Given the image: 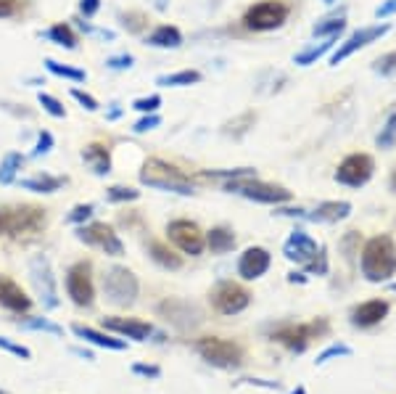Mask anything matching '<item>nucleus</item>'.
<instances>
[{
	"label": "nucleus",
	"mask_w": 396,
	"mask_h": 394,
	"mask_svg": "<svg viewBox=\"0 0 396 394\" xmlns=\"http://www.w3.org/2000/svg\"><path fill=\"white\" fill-rule=\"evenodd\" d=\"M283 252H286V257L291 262L304 265L309 272H325L323 252H320V246L314 244L304 230H294L291 238L286 241V246H283Z\"/></svg>",
	"instance_id": "6"
},
{
	"label": "nucleus",
	"mask_w": 396,
	"mask_h": 394,
	"mask_svg": "<svg viewBox=\"0 0 396 394\" xmlns=\"http://www.w3.org/2000/svg\"><path fill=\"white\" fill-rule=\"evenodd\" d=\"M288 14H291V9L283 0H262L243 14V27L251 32H269V29L283 27Z\"/></svg>",
	"instance_id": "5"
},
{
	"label": "nucleus",
	"mask_w": 396,
	"mask_h": 394,
	"mask_svg": "<svg viewBox=\"0 0 396 394\" xmlns=\"http://www.w3.org/2000/svg\"><path fill=\"white\" fill-rule=\"evenodd\" d=\"M351 215V204L349 201H325L320 207L314 209L312 220H320V223H338V220H346Z\"/></svg>",
	"instance_id": "21"
},
{
	"label": "nucleus",
	"mask_w": 396,
	"mask_h": 394,
	"mask_svg": "<svg viewBox=\"0 0 396 394\" xmlns=\"http://www.w3.org/2000/svg\"><path fill=\"white\" fill-rule=\"evenodd\" d=\"M251 124H254V114H243V117H238V119H235V122H228L225 124V132H228V135H243V132L249 130Z\"/></svg>",
	"instance_id": "38"
},
{
	"label": "nucleus",
	"mask_w": 396,
	"mask_h": 394,
	"mask_svg": "<svg viewBox=\"0 0 396 394\" xmlns=\"http://www.w3.org/2000/svg\"><path fill=\"white\" fill-rule=\"evenodd\" d=\"M98 9H101V0H80V14H82L85 19L95 16Z\"/></svg>",
	"instance_id": "48"
},
{
	"label": "nucleus",
	"mask_w": 396,
	"mask_h": 394,
	"mask_svg": "<svg viewBox=\"0 0 396 394\" xmlns=\"http://www.w3.org/2000/svg\"><path fill=\"white\" fill-rule=\"evenodd\" d=\"M92 204H80V207L72 209V215H69V223H82V220H87V217L92 215Z\"/></svg>",
	"instance_id": "46"
},
{
	"label": "nucleus",
	"mask_w": 396,
	"mask_h": 394,
	"mask_svg": "<svg viewBox=\"0 0 396 394\" xmlns=\"http://www.w3.org/2000/svg\"><path fill=\"white\" fill-rule=\"evenodd\" d=\"M64 186V178H53V175H35V178L21 180V188L35 191V193H53Z\"/></svg>",
	"instance_id": "27"
},
{
	"label": "nucleus",
	"mask_w": 396,
	"mask_h": 394,
	"mask_svg": "<svg viewBox=\"0 0 396 394\" xmlns=\"http://www.w3.org/2000/svg\"><path fill=\"white\" fill-rule=\"evenodd\" d=\"M53 149V135L48 130H43L40 135H37V143H35V156H40V154H48V151Z\"/></svg>",
	"instance_id": "42"
},
{
	"label": "nucleus",
	"mask_w": 396,
	"mask_h": 394,
	"mask_svg": "<svg viewBox=\"0 0 396 394\" xmlns=\"http://www.w3.org/2000/svg\"><path fill=\"white\" fill-rule=\"evenodd\" d=\"M148 43L154 48H180L183 35H180V29L172 27V24H161V27H156L148 35Z\"/></svg>",
	"instance_id": "24"
},
{
	"label": "nucleus",
	"mask_w": 396,
	"mask_h": 394,
	"mask_svg": "<svg viewBox=\"0 0 396 394\" xmlns=\"http://www.w3.org/2000/svg\"><path fill=\"white\" fill-rule=\"evenodd\" d=\"M0 304L11 312H27L32 307V299L27 297V291L11 278L0 275Z\"/></svg>",
	"instance_id": "17"
},
{
	"label": "nucleus",
	"mask_w": 396,
	"mask_h": 394,
	"mask_svg": "<svg viewBox=\"0 0 396 394\" xmlns=\"http://www.w3.org/2000/svg\"><path fill=\"white\" fill-rule=\"evenodd\" d=\"M206 246L212 249L214 254H228L232 252V246H235V235H232L230 228H212L209 233H206Z\"/></svg>",
	"instance_id": "23"
},
{
	"label": "nucleus",
	"mask_w": 396,
	"mask_h": 394,
	"mask_svg": "<svg viewBox=\"0 0 396 394\" xmlns=\"http://www.w3.org/2000/svg\"><path fill=\"white\" fill-rule=\"evenodd\" d=\"M343 27H346V19H343V16H333V19L317 21L314 29H312V35L314 38H331V35L343 32Z\"/></svg>",
	"instance_id": "33"
},
{
	"label": "nucleus",
	"mask_w": 396,
	"mask_h": 394,
	"mask_svg": "<svg viewBox=\"0 0 396 394\" xmlns=\"http://www.w3.org/2000/svg\"><path fill=\"white\" fill-rule=\"evenodd\" d=\"M0 347L9 349V352H14V355H18V357H24V360H29V357H32V352H29L27 347H18V344H11V341H6V339H0Z\"/></svg>",
	"instance_id": "50"
},
{
	"label": "nucleus",
	"mask_w": 396,
	"mask_h": 394,
	"mask_svg": "<svg viewBox=\"0 0 396 394\" xmlns=\"http://www.w3.org/2000/svg\"><path fill=\"white\" fill-rule=\"evenodd\" d=\"M46 38L50 40V43H55V46H61V48H69V50H74L77 48V32H74L66 21H58V24H53V27L48 29L46 32Z\"/></svg>",
	"instance_id": "25"
},
{
	"label": "nucleus",
	"mask_w": 396,
	"mask_h": 394,
	"mask_svg": "<svg viewBox=\"0 0 396 394\" xmlns=\"http://www.w3.org/2000/svg\"><path fill=\"white\" fill-rule=\"evenodd\" d=\"M341 355H351V349H349V347H343V344H333V347H331V349H325L323 355L317 357L314 363H317V366H323V363H328L331 357H341Z\"/></svg>",
	"instance_id": "41"
},
{
	"label": "nucleus",
	"mask_w": 396,
	"mask_h": 394,
	"mask_svg": "<svg viewBox=\"0 0 396 394\" xmlns=\"http://www.w3.org/2000/svg\"><path fill=\"white\" fill-rule=\"evenodd\" d=\"M166 233H169V241H172L180 252L191 254V257H198V254L203 252V246H206L203 230L196 225V223H191V220H175V223H169Z\"/></svg>",
	"instance_id": "11"
},
{
	"label": "nucleus",
	"mask_w": 396,
	"mask_h": 394,
	"mask_svg": "<svg viewBox=\"0 0 396 394\" xmlns=\"http://www.w3.org/2000/svg\"><path fill=\"white\" fill-rule=\"evenodd\" d=\"M48 223L46 209L35 204L0 207V235H27L43 230Z\"/></svg>",
	"instance_id": "3"
},
{
	"label": "nucleus",
	"mask_w": 396,
	"mask_h": 394,
	"mask_svg": "<svg viewBox=\"0 0 396 394\" xmlns=\"http://www.w3.org/2000/svg\"><path fill=\"white\" fill-rule=\"evenodd\" d=\"M161 124V117L159 114H148V117H143L140 122H135V127L132 130L135 132H146V130H154V127H159Z\"/></svg>",
	"instance_id": "43"
},
{
	"label": "nucleus",
	"mask_w": 396,
	"mask_h": 394,
	"mask_svg": "<svg viewBox=\"0 0 396 394\" xmlns=\"http://www.w3.org/2000/svg\"><path fill=\"white\" fill-rule=\"evenodd\" d=\"M336 40H338V35H331V38H325L323 43H320V46H309V48H306V50H301V53H296L294 61H296V64H299V66H309V64H314L317 58L325 56V53L331 50L333 43H336Z\"/></svg>",
	"instance_id": "28"
},
{
	"label": "nucleus",
	"mask_w": 396,
	"mask_h": 394,
	"mask_svg": "<svg viewBox=\"0 0 396 394\" xmlns=\"http://www.w3.org/2000/svg\"><path fill=\"white\" fill-rule=\"evenodd\" d=\"M103 291L114 304H129L138 297V278L127 267H111L103 275Z\"/></svg>",
	"instance_id": "8"
},
{
	"label": "nucleus",
	"mask_w": 396,
	"mask_h": 394,
	"mask_svg": "<svg viewBox=\"0 0 396 394\" xmlns=\"http://www.w3.org/2000/svg\"><path fill=\"white\" fill-rule=\"evenodd\" d=\"M325 3H336V0H325Z\"/></svg>",
	"instance_id": "55"
},
{
	"label": "nucleus",
	"mask_w": 396,
	"mask_h": 394,
	"mask_svg": "<svg viewBox=\"0 0 396 394\" xmlns=\"http://www.w3.org/2000/svg\"><path fill=\"white\" fill-rule=\"evenodd\" d=\"M212 304L222 315H238L251 304V294L240 283L225 281L212 291Z\"/></svg>",
	"instance_id": "10"
},
{
	"label": "nucleus",
	"mask_w": 396,
	"mask_h": 394,
	"mask_svg": "<svg viewBox=\"0 0 396 394\" xmlns=\"http://www.w3.org/2000/svg\"><path fill=\"white\" fill-rule=\"evenodd\" d=\"M362 272L373 283L388 281L396 272V244L391 235H375L362 249Z\"/></svg>",
	"instance_id": "1"
},
{
	"label": "nucleus",
	"mask_w": 396,
	"mask_h": 394,
	"mask_svg": "<svg viewBox=\"0 0 396 394\" xmlns=\"http://www.w3.org/2000/svg\"><path fill=\"white\" fill-rule=\"evenodd\" d=\"M325 329H328L325 320H320V323H288L283 329H277L275 334H272V339L280 341L283 347L301 352V349H306V344H309L317 334H323Z\"/></svg>",
	"instance_id": "13"
},
{
	"label": "nucleus",
	"mask_w": 396,
	"mask_h": 394,
	"mask_svg": "<svg viewBox=\"0 0 396 394\" xmlns=\"http://www.w3.org/2000/svg\"><path fill=\"white\" fill-rule=\"evenodd\" d=\"M388 315V302L386 299H370L360 307L351 310V323L360 326V329H370V326H378L380 320Z\"/></svg>",
	"instance_id": "18"
},
{
	"label": "nucleus",
	"mask_w": 396,
	"mask_h": 394,
	"mask_svg": "<svg viewBox=\"0 0 396 394\" xmlns=\"http://www.w3.org/2000/svg\"><path fill=\"white\" fill-rule=\"evenodd\" d=\"M294 394H306V389H304V386H299V389H296Z\"/></svg>",
	"instance_id": "54"
},
{
	"label": "nucleus",
	"mask_w": 396,
	"mask_h": 394,
	"mask_svg": "<svg viewBox=\"0 0 396 394\" xmlns=\"http://www.w3.org/2000/svg\"><path fill=\"white\" fill-rule=\"evenodd\" d=\"M72 98H74V101H77L80 106H82V109H87V112H98V101H95V98H92L90 93H85V90H77V87H74V90H72Z\"/></svg>",
	"instance_id": "40"
},
{
	"label": "nucleus",
	"mask_w": 396,
	"mask_h": 394,
	"mask_svg": "<svg viewBox=\"0 0 396 394\" xmlns=\"http://www.w3.org/2000/svg\"><path fill=\"white\" fill-rule=\"evenodd\" d=\"M46 69L50 72V75L64 77V80H74V82H85V80H87V75H85V69H74V66L58 64L55 58H46Z\"/></svg>",
	"instance_id": "31"
},
{
	"label": "nucleus",
	"mask_w": 396,
	"mask_h": 394,
	"mask_svg": "<svg viewBox=\"0 0 396 394\" xmlns=\"http://www.w3.org/2000/svg\"><path fill=\"white\" fill-rule=\"evenodd\" d=\"M156 82L164 85V87H185V85L201 82V72H196V69H183V72H175V75L159 77Z\"/></svg>",
	"instance_id": "30"
},
{
	"label": "nucleus",
	"mask_w": 396,
	"mask_h": 394,
	"mask_svg": "<svg viewBox=\"0 0 396 394\" xmlns=\"http://www.w3.org/2000/svg\"><path fill=\"white\" fill-rule=\"evenodd\" d=\"M66 294L72 297L74 304L90 307L92 297H95L90 262H74L72 267H69V272H66Z\"/></svg>",
	"instance_id": "9"
},
{
	"label": "nucleus",
	"mask_w": 396,
	"mask_h": 394,
	"mask_svg": "<svg viewBox=\"0 0 396 394\" xmlns=\"http://www.w3.org/2000/svg\"><path fill=\"white\" fill-rule=\"evenodd\" d=\"M103 326L127 339H138V341L148 339L151 336V331H154L151 329V323H143V320H135V318H103Z\"/></svg>",
	"instance_id": "19"
},
{
	"label": "nucleus",
	"mask_w": 396,
	"mask_h": 394,
	"mask_svg": "<svg viewBox=\"0 0 396 394\" xmlns=\"http://www.w3.org/2000/svg\"><path fill=\"white\" fill-rule=\"evenodd\" d=\"M37 101H40V106H43V109H46L50 117H55V119H64V117H66V109L61 106V101H58V98H53V95L40 93V95H37Z\"/></svg>",
	"instance_id": "36"
},
{
	"label": "nucleus",
	"mask_w": 396,
	"mask_h": 394,
	"mask_svg": "<svg viewBox=\"0 0 396 394\" xmlns=\"http://www.w3.org/2000/svg\"><path fill=\"white\" fill-rule=\"evenodd\" d=\"M373 169H375L373 156H368V154H351V156H346V159L338 164L336 180L349 188H360L373 178Z\"/></svg>",
	"instance_id": "12"
},
{
	"label": "nucleus",
	"mask_w": 396,
	"mask_h": 394,
	"mask_svg": "<svg viewBox=\"0 0 396 394\" xmlns=\"http://www.w3.org/2000/svg\"><path fill=\"white\" fill-rule=\"evenodd\" d=\"M77 238L85 241L90 246H98L111 257H122L124 254V244L119 241V235L114 233V228L106 225V223H90V225H82L77 230Z\"/></svg>",
	"instance_id": "14"
},
{
	"label": "nucleus",
	"mask_w": 396,
	"mask_h": 394,
	"mask_svg": "<svg viewBox=\"0 0 396 394\" xmlns=\"http://www.w3.org/2000/svg\"><path fill=\"white\" fill-rule=\"evenodd\" d=\"M151 260L156 265H161V267H166V270H180V267H183V257H180L175 249H169L166 244H161V241H154V244H151Z\"/></svg>",
	"instance_id": "22"
},
{
	"label": "nucleus",
	"mask_w": 396,
	"mask_h": 394,
	"mask_svg": "<svg viewBox=\"0 0 396 394\" xmlns=\"http://www.w3.org/2000/svg\"><path fill=\"white\" fill-rule=\"evenodd\" d=\"M106 196H109V201H135V198L140 196V191L127 188V186H111Z\"/></svg>",
	"instance_id": "37"
},
{
	"label": "nucleus",
	"mask_w": 396,
	"mask_h": 394,
	"mask_svg": "<svg viewBox=\"0 0 396 394\" xmlns=\"http://www.w3.org/2000/svg\"><path fill=\"white\" fill-rule=\"evenodd\" d=\"M375 69H378V72H383V75H388V72H394V69H396V50H394V53H388V56L380 58Z\"/></svg>",
	"instance_id": "49"
},
{
	"label": "nucleus",
	"mask_w": 396,
	"mask_h": 394,
	"mask_svg": "<svg viewBox=\"0 0 396 394\" xmlns=\"http://www.w3.org/2000/svg\"><path fill=\"white\" fill-rule=\"evenodd\" d=\"M32 270H35V281L37 286L43 289L46 286V294H48V304L53 307L55 304V291H53V275H50V267H48V260H43V257H37L35 262H32Z\"/></svg>",
	"instance_id": "26"
},
{
	"label": "nucleus",
	"mask_w": 396,
	"mask_h": 394,
	"mask_svg": "<svg viewBox=\"0 0 396 394\" xmlns=\"http://www.w3.org/2000/svg\"><path fill=\"white\" fill-rule=\"evenodd\" d=\"M388 29H391L388 24H375V27H362V29H357V32H354V35H351V38L346 40V43H343V46L336 50V53H333L331 64L338 66L343 58H349L354 50H360V48L370 46V43H375L378 38H383Z\"/></svg>",
	"instance_id": "15"
},
{
	"label": "nucleus",
	"mask_w": 396,
	"mask_h": 394,
	"mask_svg": "<svg viewBox=\"0 0 396 394\" xmlns=\"http://www.w3.org/2000/svg\"><path fill=\"white\" fill-rule=\"evenodd\" d=\"M21 167H24V156H21V154H9L6 159L0 161V183H3V186L14 183V180H16V172Z\"/></svg>",
	"instance_id": "32"
},
{
	"label": "nucleus",
	"mask_w": 396,
	"mask_h": 394,
	"mask_svg": "<svg viewBox=\"0 0 396 394\" xmlns=\"http://www.w3.org/2000/svg\"><path fill=\"white\" fill-rule=\"evenodd\" d=\"M161 106V95H146V98H138L132 109H138L143 114H156V109Z\"/></svg>",
	"instance_id": "39"
},
{
	"label": "nucleus",
	"mask_w": 396,
	"mask_h": 394,
	"mask_svg": "<svg viewBox=\"0 0 396 394\" xmlns=\"http://www.w3.org/2000/svg\"><path fill=\"white\" fill-rule=\"evenodd\" d=\"M269 262H272V257H269L267 249L249 246L238 260V275L243 281H257V278H262L269 270Z\"/></svg>",
	"instance_id": "16"
},
{
	"label": "nucleus",
	"mask_w": 396,
	"mask_h": 394,
	"mask_svg": "<svg viewBox=\"0 0 396 394\" xmlns=\"http://www.w3.org/2000/svg\"><path fill=\"white\" fill-rule=\"evenodd\" d=\"M122 24H124V29H127V32H135V35H140V32H146V29H148L151 19H148L143 11H127V14H122Z\"/></svg>",
	"instance_id": "34"
},
{
	"label": "nucleus",
	"mask_w": 396,
	"mask_h": 394,
	"mask_svg": "<svg viewBox=\"0 0 396 394\" xmlns=\"http://www.w3.org/2000/svg\"><path fill=\"white\" fill-rule=\"evenodd\" d=\"M394 135H396V114H391V119L386 124V132L378 135V146H391L394 143Z\"/></svg>",
	"instance_id": "45"
},
{
	"label": "nucleus",
	"mask_w": 396,
	"mask_h": 394,
	"mask_svg": "<svg viewBox=\"0 0 396 394\" xmlns=\"http://www.w3.org/2000/svg\"><path fill=\"white\" fill-rule=\"evenodd\" d=\"M225 191L230 193H240V196L251 198V201H262V204H286L291 201V191H286L283 186H272V183H262L257 180V175L251 178H235L225 183Z\"/></svg>",
	"instance_id": "4"
},
{
	"label": "nucleus",
	"mask_w": 396,
	"mask_h": 394,
	"mask_svg": "<svg viewBox=\"0 0 396 394\" xmlns=\"http://www.w3.org/2000/svg\"><path fill=\"white\" fill-rule=\"evenodd\" d=\"M140 183L148 188H159V191H172V193H183L191 196L193 193V180L185 175L183 169H177L175 164L151 156L143 161L140 167Z\"/></svg>",
	"instance_id": "2"
},
{
	"label": "nucleus",
	"mask_w": 396,
	"mask_h": 394,
	"mask_svg": "<svg viewBox=\"0 0 396 394\" xmlns=\"http://www.w3.org/2000/svg\"><path fill=\"white\" fill-rule=\"evenodd\" d=\"M391 188H394V193H396V169H394V175H391Z\"/></svg>",
	"instance_id": "53"
},
{
	"label": "nucleus",
	"mask_w": 396,
	"mask_h": 394,
	"mask_svg": "<svg viewBox=\"0 0 396 394\" xmlns=\"http://www.w3.org/2000/svg\"><path fill=\"white\" fill-rule=\"evenodd\" d=\"M74 334H77V336H82V339H87V341H92V344H98V347L124 349V341H119V339H111V336H106V334H101V331L87 329V326H74Z\"/></svg>",
	"instance_id": "29"
},
{
	"label": "nucleus",
	"mask_w": 396,
	"mask_h": 394,
	"mask_svg": "<svg viewBox=\"0 0 396 394\" xmlns=\"http://www.w3.org/2000/svg\"><path fill=\"white\" fill-rule=\"evenodd\" d=\"M82 159L95 175H109L111 172V154L103 143H87L82 149Z\"/></svg>",
	"instance_id": "20"
},
{
	"label": "nucleus",
	"mask_w": 396,
	"mask_h": 394,
	"mask_svg": "<svg viewBox=\"0 0 396 394\" xmlns=\"http://www.w3.org/2000/svg\"><path fill=\"white\" fill-rule=\"evenodd\" d=\"M132 371H135V373H143V376H154V378H156V376L161 373V371H159L156 366H135Z\"/></svg>",
	"instance_id": "52"
},
{
	"label": "nucleus",
	"mask_w": 396,
	"mask_h": 394,
	"mask_svg": "<svg viewBox=\"0 0 396 394\" xmlns=\"http://www.w3.org/2000/svg\"><path fill=\"white\" fill-rule=\"evenodd\" d=\"M29 9V0H0V19H16Z\"/></svg>",
	"instance_id": "35"
},
{
	"label": "nucleus",
	"mask_w": 396,
	"mask_h": 394,
	"mask_svg": "<svg viewBox=\"0 0 396 394\" xmlns=\"http://www.w3.org/2000/svg\"><path fill=\"white\" fill-rule=\"evenodd\" d=\"M196 349H198V355L206 360V363H212L217 368H238L240 360H243V352H240L238 344H232L228 339H220V336H203L196 341Z\"/></svg>",
	"instance_id": "7"
},
{
	"label": "nucleus",
	"mask_w": 396,
	"mask_h": 394,
	"mask_svg": "<svg viewBox=\"0 0 396 394\" xmlns=\"http://www.w3.org/2000/svg\"><path fill=\"white\" fill-rule=\"evenodd\" d=\"M27 326H29V329L48 331V334H53V336H61V334H64V331L58 329V326H55V323H48V320H29Z\"/></svg>",
	"instance_id": "47"
},
{
	"label": "nucleus",
	"mask_w": 396,
	"mask_h": 394,
	"mask_svg": "<svg viewBox=\"0 0 396 394\" xmlns=\"http://www.w3.org/2000/svg\"><path fill=\"white\" fill-rule=\"evenodd\" d=\"M132 61H135V58L129 56V53H122V56L106 58V66H109V69H129V66H132Z\"/></svg>",
	"instance_id": "44"
},
{
	"label": "nucleus",
	"mask_w": 396,
	"mask_h": 394,
	"mask_svg": "<svg viewBox=\"0 0 396 394\" xmlns=\"http://www.w3.org/2000/svg\"><path fill=\"white\" fill-rule=\"evenodd\" d=\"M394 11H396V0H388V3L378 6V11H375V16H378V19H383V16H391Z\"/></svg>",
	"instance_id": "51"
}]
</instances>
